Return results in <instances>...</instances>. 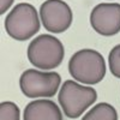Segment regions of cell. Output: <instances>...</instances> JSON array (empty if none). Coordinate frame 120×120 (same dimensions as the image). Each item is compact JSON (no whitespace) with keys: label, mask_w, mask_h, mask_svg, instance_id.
Instances as JSON below:
<instances>
[{"label":"cell","mask_w":120,"mask_h":120,"mask_svg":"<svg viewBox=\"0 0 120 120\" xmlns=\"http://www.w3.org/2000/svg\"><path fill=\"white\" fill-rule=\"evenodd\" d=\"M68 72L77 82L94 85L105 78L106 61L100 52L84 48L76 52L68 60Z\"/></svg>","instance_id":"6da1fadb"},{"label":"cell","mask_w":120,"mask_h":120,"mask_svg":"<svg viewBox=\"0 0 120 120\" xmlns=\"http://www.w3.org/2000/svg\"><path fill=\"white\" fill-rule=\"evenodd\" d=\"M26 54L34 67L47 71L58 67L63 63L65 49L59 38L49 34H42L29 43Z\"/></svg>","instance_id":"7a4b0ae2"},{"label":"cell","mask_w":120,"mask_h":120,"mask_svg":"<svg viewBox=\"0 0 120 120\" xmlns=\"http://www.w3.org/2000/svg\"><path fill=\"white\" fill-rule=\"evenodd\" d=\"M40 19L36 8L28 3L17 4L6 16L4 26L10 37L17 41H26L40 30Z\"/></svg>","instance_id":"3957f363"},{"label":"cell","mask_w":120,"mask_h":120,"mask_svg":"<svg viewBox=\"0 0 120 120\" xmlns=\"http://www.w3.org/2000/svg\"><path fill=\"white\" fill-rule=\"evenodd\" d=\"M97 93L91 86H83L75 81H65L60 88L58 101L67 118L76 119L95 103Z\"/></svg>","instance_id":"277c9868"},{"label":"cell","mask_w":120,"mask_h":120,"mask_svg":"<svg viewBox=\"0 0 120 120\" xmlns=\"http://www.w3.org/2000/svg\"><path fill=\"white\" fill-rule=\"evenodd\" d=\"M60 83L61 77L59 73L34 68L25 70L19 78V86L22 93L29 98L52 97L56 94Z\"/></svg>","instance_id":"5b68a950"},{"label":"cell","mask_w":120,"mask_h":120,"mask_svg":"<svg viewBox=\"0 0 120 120\" xmlns=\"http://www.w3.org/2000/svg\"><path fill=\"white\" fill-rule=\"evenodd\" d=\"M40 18L43 28L49 33L61 34L71 26L73 13L63 0H46L40 7Z\"/></svg>","instance_id":"8992f818"},{"label":"cell","mask_w":120,"mask_h":120,"mask_svg":"<svg viewBox=\"0 0 120 120\" xmlns=\"http://www.w3.org/2000/svg\"><path fill=\"white\" fill-rule=\"evenodd\" d=\"M90 24L102 36H113L120 31V4L101 3L90 13Z\"/></svg>","instance_id":"52a82bcc"},{"label":"cell","mask_w":120,"mask_h":120,"mask_svg":"<svg viewBox=\"0 0 120 120\" xmlns=\"http://www.w3.org/2000/svg\"><path fill=\"white\" fill-rule=\"evenodd\" d=\"M23 120H63V113L51 100H34L25 106Z\"/></svg>","instance_id":"ba28073f"},{"label":"cell","mask_w":120,"mask_h":120,"mask_svg":"<svg viewBox=\"0 0 120 120\" xmlns=\"http://www.w3.org/2000/svg\"><path fill=\"white\" fill-rule=\"evenodd\" d=\"M82 120H118V113L112 105L101 102L94 106Z\"/></svg>","instance_id":"9c48e42d"},{"label":"cell","mask_w":120,"mask_h":120,"mask_svg":"<svg viewBox=\"0 0 120 120\" xmlns=\"http://www.w3.org/2000/svg\"><path fill=\"white\" fill-rule=\"evenodd\" d=\"M0 120H21V111L15 102L4 101L0 103Z\"/></svg>","instance_id":"30bf717a"},{"label":"cell","mask_w":120,"mask_h":120,"mask_svg":"<svg viewBox=\"0 0 120 120\" xmlns=\"http://www.w3.org/2000/svg\"><path fill=\"white\" fill-rule=\"evenodd\" d=\"M108 64H109V70L111 73L120 78V45H116L115 47L112 48L108 55Z\"/></svg>","instance_id":"8fae6325"},{"label":"cell","mask_w":120,"mask_h":120,"mask_svg":"<svg viewBox=\"0 0 120 120\" xmlns=\"http://www.w3.org/2000/svg\"><path fill=\"white\" fill-rule=\"evenodd\" d=\"M15 0H0V13L4 15L7 10L12 6Z\"/></svg>","instance_id":"7c38bea8"}]
</instances>
